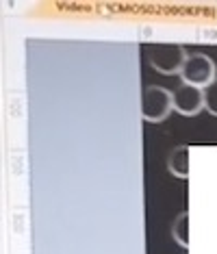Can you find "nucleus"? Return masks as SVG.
<instances>
[{"mask_svg": "<svg viewBox=\"0 0 217 254\" xmlns=\"http://www.w3.org/2000/svg\"><path fill=\"white\" fill-rule=\"evenodd\" d=\"M202 91H204V109L217 118V80H213V83H211L209 87H204Z\"/></svg>", "mask_w": 217, "mask_h": 254, "instance_id": "obj_7", "label": "nucleus"}, {"mask_svg": "<svg viewBox=\"0 0 217 254\" xmlns=\"http://www.w3.org/2000/svg\"><path fill=\"white\" fill-rule=\"evenodd\" d=\"M174 111V96L172 91H167L165 87L159 85H150L144 89L141 94V118L146 122H163L167 120V115Z\"/></svg>", "mask_w": 217, "mask_h": 254, "instance_id": "obj_2", "label": "nucleus"}, {"mask_svg": "<svg viewBox=\"0 0 217 254\" xmlns=\"http://www.w3.org/2000/svg\"><path fill=\"white\" fill-rule=\"evenodd\" d=\"M167 170L176 178H187L189 176V148L187 146H176L167 157Z\"/></svg>", "mask_w": 217, "mask_h": 254, "instance_id": "obj_5", "label": "nucleus"}, {"mask_svg": "<svg viewBox=\"0 0 217 254\" xmlns=\"http://www.w3.org/2000/svg\"><path fill=\"white\" fill-rule=\"evenodd\" d=\"M172 96H174V111L187 115V118H193L204 109V91L200 87L180 83V87L172 91Z\"/></svg>", "mask_w": 217, "mask_h": 254, "instance_id": "obj_4", "label": "nucleus"}, {"mask_svg": "<svg viewBox=\"0 0 217 254\" xmlns=\"http://www.w3.org/2000/svg\"><path fill=\"white\" fill-rule=\"evenodd\" d=\"M187 57L189 55L180 44H154L148 48V63L159 74H180Z\"/></svg>", "mask_w": 217, "mask_h": 254, "instance_id": "obj_1", "label": "nucleus"}, {"mask_svg": "<svg viewBox=\"0 0 217 254\" xmlns=\"http://www.w3.org/2000/svg\"><path fill=\"white\" fill-rule=\"evenodd\" d=\"M172 237L182 248L189 246V213L182 211L172 224Z\"/></svg>", "mask_w": 217, "mask_h": 254, "instance_id": "obj_6", "label": "nucleus"}, {"mask_svg": "<svg viewBox=\"0 0 217 254\" xmlns=\"http://www.w3.org/2000/svg\"><path fill=\"white\" fill-rule=\"evenodd\" d=\"M180 80L185 85L191 87H209L213 80H217V65L211 57L198 53V55H189L180 70Z\"/></svg>", "mask_w": 217, "mask_h": 254, "instance_id": "obj_3", "label": "nucleus"}]
</instances>
